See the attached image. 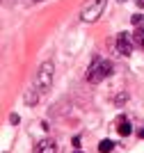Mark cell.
I'll return each instance as SVG.
<instances>
[{
	"instance_id": "6da1fadb",
	"label": "cell",
	"mask_w": 144,
	"mask_h": 153,
	"mask_svg": "<svg viewBox=\"0 0 144 153\" xmlns=\"http://www.w3.org/2000/svg\"><path fill=\"white\" fill-rule=\"evenodd\" d=\"M112 62H107V59H101V57H94L92 59V64H89V69H87V80L92 85H98L103 82L107 76H112Z\"/></svg>"
},
{
	"instance_id": "7a4b0ae2",
	"label": "cell",
	"mask_w": 144,
	"mask_h": 153,
	"mask_svg": "<svg viewBox=\"0 0 144 153\" xmlns=\"http://www.w3.org/2000/svg\"><path fill=\"white\" fill-rule=\"evenodd\" d=\"M105 5L107 0H89L80 12V21L82 23H96L101 19V14L105 12Z\"/></svg>"
},
{
	"instance_id": "3957f363",
	"label": "cell",
	"mask_w": 144,
	"mask_h": 153,
	"mask_svg": "<svg viewBox=\"0 0 144 153\" xmlns=\"http://www.w3.org/2000/svg\"><path fill=\"white\" fill-rule=\"evenodd\" d=\"M53 73H55V64L46 59L41 66H39V73H37V80H34V87L39 91H48L50 85H53Z\"/></svg>"
},
{
	"instance_id": "277c9868",
	"label": "cell",
	"mask_w": 144,
	"mask_h": 153,
	"mask_svg": "<svg viewBox=\"0 0 144 153\" xmlns=\"http://www.w3.org/2000/svg\"><path fill=\"white\" fill-rule=\"evenodd\" d=\"M117 51L121 53V55H133V39L131 34H126V32H121V34H117Z\"/></svg>"
},
{
	"instance_id": "5b68a950",
	"label": "cell",
	"mask_w": 144,
	"mask_h": 153,
	"mask_svg": "<svg viewBox=\"0 0 144 153\" xmlns=\"http://www.w3.org/2000/svg\"><path fill=\"white\" fill-rule=\"evenodd\" d=\"M34 153H57V144L53 140H41V142H37Z\"/></svg>"
},
{
	"instance_id": "8992f818",
	"label": "cell",
	"mask_w": 144,
	"mask_h": 153,
	"mask_svg": "<svg viewBox=\"0 0 144 153\" xmlns=\"http://www.w3.org/2000/svg\"><path fill=\"white\" fill-rule=\"evenodd\" d=\"M117 133H119L121 137H128V135L133 133V126H131V121H128L126 117H119V121H117Z\"/></svg>"
},
{
	"instance_id": "52a82bcc",
	"label": "cell",
	"mask_w": 144,
	"mask_h": 153,
	"mask_svg": "<svg viewBox=\"0 0 144 153\" xmlns=\"http://www.w3.org/2000/svg\"><path fill=\"white\" fill-rule=\"evenodd\" d=\"M37 87H34V89H30L28 91V96H25V103H28V105H37V101H39V96H37Z\"/></svg>"
},
{
	"instance_id": "ba28073f",
	"label": "cell",
	"mask_w": 144,
	"mask_h": 153,
	"mask_svg": "<svg viewBox=\"0 0 144 153\" xmlns=\"http://www.w3.org/2000/svg\"><path fill=\"white\" fill-rule=\"evenodd\" d=\"M112 149H114V142H112V140H103V142L98 144V151H101V153H110Z\"/></svg>"
},
{
	"instance_id": "9c48e42d",
	"label": "cell",
	"mask_w": 144,
	"mask_h": 153,
	"mask_svg": "<svg viewBox=\"0 0 144 153\" xmlns=\"http://www.w3.org/2000/svg\"><path fill=\"white\" fill-rule=\"evenodd\" d=\"M135 44L144 48V25H140V27H137V32H135Z\"/></svg>"
},
{
	"instance_id": "30bf717a",
	"label": "cell",
	"mask_w": 144,
	"mask_h": 153,
	"mask_svg": "<svg viewBox=\"0 0 144 153\" xmlns=\"http://www.w3.org/2000/svg\"><path fill=\"white\" fill-rule=\"evenodd\" d=\"M131 23H133L135 27L144 25V16H142V14H133V16H131Z\"/></svg>"
},
{
	"instance_id": "8fae6325",
	"label": "cell",
	"mask_w": 144,
	"mask_h": 153,
	"mask_svg": "<svg viewBox=\"0 0 144 153\" xmlns=\"http://www.w3.org/2000/svg\"><path fill=\"white\" fill-rule=\"evenodd\" d=\"M126 101H128V96H117V105H121V103H126Z\"/></svg>"
},
{
	"instance_id": "7c38bea8",
	"label": "cell",
	"mask_w": 144,
	"mask_h": 153,
	"mask_svg": "<svg viewBox=\"0 0 144 153\" xmlns=\"http://www.w3.org/2000/svg\"><path fill=\"white\" fill-rule=\"evenodd\" d=\"M137 137H140V140H144V128H140V130H137Z\"/></svg>"
},
{
	"instance_id": "4fadbf2b",
	"label": "cell",
	"mask_w": 144,
	"mask_h": 153,
	"mask_svg": "<svg viewBox=\"0 0 144 153\" xmlns=\"http://www.w3.org/2000/svg\"><path fill=\"white\" fill-rule=\"evenodd\" d=\"M137 7H142V9H144V0H137Z\"/></svg>"
},
{
	"instance_id": "5bb4252c",
	"label": "cell",
	"mask_w": 144,
	"mask_h": 153,
	"mask_svg": "<svg viewBox=\"0 0 144 153\" xmlns=\"http://www.w3.org/2000/svg\"><path fill=\"white\" fill-rule=\"evenodd\" d=\"M73 153H82V151H73Z\"/></svg>"
},
{
	"instance_id": "9a60e30c",
	"label": "cell",
	"mask_w": 144,
	"mask_h": 153,
	"mask_svg": "<svg viewBox=\"0 0 144 153\" xmlns=\"http://www.w3.org/2000/svg\"><path fill=\"white\" fill-rule=\"evenodd\" d=\"M34 2H41V0H34Z\"/></svg>"
}]
</instances>
